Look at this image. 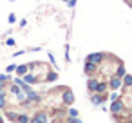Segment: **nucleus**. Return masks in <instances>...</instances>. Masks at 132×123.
I'll return each instance as SVG.
<instances>
[{"label": "nucleus", "mask_w": 132, "mask_h": 123, "mask_svg": "<svg viewBox=\"0 0 132 123\" xmlns=\"http://www.w3.org/2000/svg\"><path fill=\"white\" fill-rule=\"evenodd\" d=\"M67 112H69V116H71V118H78V110H76V109H69Z\"/></svg>", "instance_id": "f3484780"}, {"label": "nucleus", "mask_w": 132, "mask_h": 123, "mask_svg": "<svg viewBox=\"0 0 132 123\" xmlns=\"http://www.w3.org/2000/svg\"><path fill=\"white\" fill-rule=\"evenodd\" d=\"M29 65H16V74H26Z\"/></svg>", "instance_id": "2eb2a0df"}, {"label": "nucleus", "mask_w": 132, "mask_h": 123, "mask_svg": "<svg viewBox=\"0 0 132 123\" xmlns=\"http://www.w3.org/2000/svg\"><path fill=\"white\" fill-rule=\"evenodd\" d=\"M105 100H107V96H105V94H100V92H94V94L90 96V101H92V105H101Z\"/></svg>", "instance_id": "39448f33"}, {"label": "nucleus", "mask_w": 132, "mask_h": 123, "mask_svg": "<svg viewBox=\"0 0 132 123\" xmlns=\"http://www.w3.org/2000/svg\"><path fill=\"white\" fill-rule=\"evenodd\" d=\"M56 78H58V74H56V72H49V74L45 76V81H54Z\"/></svg>", "instance_id": "dca6fc26"}, {"label": "nucleus", "mask_w": 132, "mask_h": 123, "mask_svg": "<svg viewBox=\"0 0 132 123\" xmlns=\"http://www.w3.org/2000/svg\"><path fill=\"white\" fill-rule=\"evenodd\" d=\"M69 123H81V119H78V118H71Z\"/></svg>", "instance_id": "5701e85b"}, {"label": "nucleus", "mask_w": 132, "mask_h": 123, "mask_svg": "<svg viewBox=\"0 0 132 123\" xmlns=\"http://www.w3.org/2000/svg\"><path fill=\"white\" fill-rule=\"evenodd\" d=\"M121 80H123V85H125V87H132V76H130V74H125Z\"/></svg>", "instance_id": "f8f14e48"}, {"label": "nucleus", "mask_w": 132, "mask_h": 123, "mask_svg": "<svg viewBox=\"0 0 132 123\" xmlns=\"http://www.w3.org/2000/svg\"><path fill=\"white\" fill-rule=\"evenodd\" d=\"M9 2H16V0H9Z\"/></svg>", "instance_id": "cd10ccee"}, {"label": "nucleus", "mask_w": 132, "mask_h": 123, "mask_svg": "<svg viewBox=\"0 0 132 123\" xmlns=\"http://www.w3.org/2000/svg\"><path fill=\"white\" fill-rule=\"evenodd\" d=\"M26 26H27V20H26V18L20 20V26H18V27H26Z\"/></svg>", "instance_id": "b1692460"}, {"label": "nucleus", "mask_w": 132, "mask_h": 123, "mask_svg": "<svg viewBox=\"0 0 132 123\" xmlns=\"http://www.w3.org/2000/svg\"><path fill=\"white\" fill-rule=\"evenodd\" d=\"M6 45H15V38H7L6 40Z\"/></svg>", "instance_id": "6ab92c4d"}, {"label": "nucleus", "mask_w": 132, "mask_h": 123, "mask_svg": "<svg viewBox=\"0 0 132 123\" xmlns=\"http://www.w3.org/2000/svg\"><path fill=\"white\" fill-rule=\"evenodd\" d=\"M0 123H4V118H2V116H0Z\"/></svg>", "instance_id": "bb28decb"}, {"label": "nucleus", "mask_w": 132, "mask_h": 123, "mask_svg": "<svg viewBox=\"0 0 132 123\" xmlns=\"http://www.w3.org/2000/svg\"><path fill=\"white\" fill-rule=\"evenodd\" d=\"M49 60H51L53 63H56V60H54V54H51V53H49Z\"/></svg>", "instance_id": "393cba45"}, {"label": "nucleus", "mask_w": 132, "mask_h": 123, "mask_svg": "<svg viewBox=\"0 0 132 123\" xmlns=\"http://www.w3.org/2000/svg\"><path fill=\"white\" fill-rule=\"evenodd\" d=\"M4 107H6V91L0 89V109H4Z\"/></svg>", "instance_id": "ddd939ff"}, {"label": "nucleus", "mask_w": 132, "mask_h": 123, "mask_svg": "<svg viewBox=\"0 0 132 123\" xmlns=\"http://www.w3.org/2000/svg\"><path fill=\"white\" fill-rule=\"evenodd\" d=\"M76 2H78V0H69L67 6H69V7H74V6H76Z\"/></svg>", "instance_id": "412c9836"}, {"label": "nucleus", "mask_w": 132, "mask_h": 123, "mask_svg": "<svg viewBox=\"0 0 132 123\" xmlns=\"http://www.w3.org/2000/svg\"><path fill=\"white\" fill-rule=\"evenodd\" d=\"M24 81H26V83H36L38 80H36V76H35V74L26 72V74H24Z\"/></svg>", "instance_id": "9d476101"}, {"label": "nucleus", "mask_w": 132, "mask_h": 123, "mask_svg": "<svg viewBox=\"0 0 132 123\" xmlns=\"http://www.w3.org/2000/svg\"><path fill=\"white\" fill-rule=\"evenodd\" d=\"M105 58H107V54H105V53H90V54L87 56V60H89V62H92L94 65H100Z\"/></svg>", "instance_id": "f257e3e1"}, {"label": "nucleus", "mask_w": 132, "mask_h": 123, "mask_svg": "<svg viewBox=\"0 0 132 123\" xmlns=\"http://www.w3.org/2000/svg\"><path fill=\"white\" fill-rule=\"evenodd\" d=\"M96 87H98V80H96V78H89V81H87V89H89L90 92H96Z\"/></svg>", "instance_id": "6e6552de"}, {"label": "nucleus", "mask_w": 132, "mask_h": 123, "mask_svg": "<svg viewBox=\"0 0 132 123\" xmlns=\"http://www.w3.org/2000/svg\"><path fill=\"white\" fill-rule=\"evenodd\" d=\"M107 89H109V83H107V81H98L96 92H100V94H105V92H107Z\"/></svg>", "instance_id": "1a4fd4ad"}, {"label": "nucleus", "mask_w": 132, "mask_h": 123, "mask_svg": "<svg viewBox=\"0 0 132 123\" xmlns=\"http://www.w3.org/2000/svg\"><path fill=\"white\" fill-rule=\"evenodd\" d=\"M109 87H110L112 91H118V89H121V87H123V80H121L119 76L112 74V76H110V80H109Z\"/></svg>", "instance_id": "f03ea898"}, {"label": "nucleus", "mask_w": 132, "mask_h": 123, "mask_svg": "<svg viewBox=\"0 0 132 123\" xmlns=\"http://www.w3.org/2000/svg\"><path fill=\"white\" fill-rule=\"evenodd\" d=\"M16 123H31V118L27 116V114H18V118H16Z\"/></svg>", "instance_id": "9b49d317"}, {"label": "nucleus", "mask_w": 132, "mask_h": 123, "mask_svg": "<svg viewBox=\"0 0 132 123\" xmlns=\"http://www.w3.org/2000/svg\"><path fill=\"white\" fill-rule=\"evenodd\" d=\"M31 123H47V114L45 112H36L33 118H31Z\"/></svg>", "instance_id": "20e7f679"}, {"label": "nucleus", "mask_w": 132, "mask_h": 123, "mask_svg": "<svg viewBox=\"0 0 132 123\" xmlns=\"http://www.w3.org/2000/svg\"><path fill=\"white\" fill-rule=\"evenodd\" d=\"M6 71H7V72H13V71H16V65H9Z\"/></svg>", "instance_id": "4be33fe9"}, {"label": "nucleus", "mask_w": 132, "mask_h": 123, "mask_svg": "<svg viewBox=\"0 0 132 123\" xmlns=\"http://www.w3.org/2000/svg\"><path fill=\"white\" fill-rule=\"evenodd\" d=\"M63 2H65V4H67V2H69V0H63Z\"/></svg>", "instance_id": "c85d7f7f"}, {"label": "nucleus", "mask_w": 132, "mask_h": 123, "mask_svg": "<svg viewBox=\"0 0 132 123\" xmlns=\"http://www.w3.org/2000/svg\"><path fill=\"white\" fill-rule=\"evenodd\" d=\"M7 20H9V24H15V22H16V17H15V15L11 13V15L7 17Z\"/></svg>", "instance_id": "a211bd4d"}, {"label": "nucleus", "mask_w": 132, "mask_h": 123, "mask_svg": "<svg viewBox=\"0 0 132 123\" xmlns=\"http://www.w3.org/2000/svg\"><path fill=\"white\" fill-rule=\"evenodd\" d=\"M114 74H116V76H119V78H123V76H125V74H127V72H125V67H123V65H121V63H119V65H118V69H116V72H114Z\"/></svg>", "instance_id": "4468645a"}, {"label": "nucleus", "mask_w": 132, "mask_h": 123, "mask_svg": "<svg viewBox=\"0 0 132 123\" xmlns=\"http://www.w3.org/2000/svg\"><path fill=\"white\" fill-rule=\"evenodd\" d=\"M63 103H67V105H71L72 101H74V94H72V91L71 89H63Z\"/></svg>", "instance_id": "423d86ee"}, {"label": "nucleus", "mask_w": 132, "mask_h": 123, "mask_svg": "<svg viewBox=\"0 0 132 123\" xmlns=\"http://www.w3.org/2000/svg\"><path fill=\"white\" fill-rule=\"evenodd\" d=\"M98 71V65H94L92 62H89V60H85V72L87 74H94Z\"/></svg>", "instance_id": "0eeeda50"}, {"label": "nucleus", "mask_w": 132, "mask_h": 123, "mask_svg": "<svg viewBox=\"0 0 132 123\" xmlns=\"http://www.w3.org/2000/svg\"><path fill=\"white\" fill-rule=\"evenodd\" d=\"M123 109H125V105H123L121 100H116V101H112V105H110V112H112V114H119Z\"/></svg>", "instance_id": "7ed1b4c3"}, {"label": "nucleus", "mask_w": 132, "mask_h": 123, "mask_svg": "<svg viewBox=\"0 0 132 123\" xmlns=\"http://www.w3.org/2000/svg\"><path fill=\"white\" fill-rule=\"evenodd\" d=\"M110 100H112V101H116V100H119V96H118V92H112V94H110Z\"/></svg>", "instance_id": "aec40b11"}, {"label": "nucleus", "mask_w": 132, "mask_h": 123, "mask_svg": "<svg viewBox=\"0 0 132 123\" xmlns=\"http://www.w3.org/2000/svg\"><path fill=\"white\" fill-rule=\"evenodd\" d=\"M121 123H132V119H128V121H121Z\"/></svg>", "instance_id": "a878e982"}]
</instances>
